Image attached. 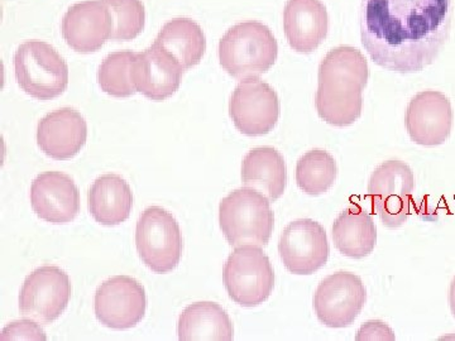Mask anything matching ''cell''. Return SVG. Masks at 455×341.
<instances>
[{
  "label": "cell",
  "instance_id": "30bf717a",
  "mask_svg": "<svg viewBox=\"0 0 455 341\" xmlns=\"http://www.w3.org/2000/svg\"><path fill=\"white\" fill-rule=\"evenodd\" d=\"M367 301V291L357 274L335 272L317 286L314 310L328 328H347L355 322Z\"/></svg>",
  "mask_w": 455,
  "mask_h": 341
},
{
  "label": "cell",
  "instance_id": "5bb4252c",
  "mask_svg": "<svg viewBox=\"0 0 455 341\" xmlns=\"http://www.w3.org/2000/svg\"><path fill=\"white\" fill-rule=\"evenodd\" d=\"M453 109L443 92L427 90L410 101L406 112V128L416 145H443L451 136Z\"/></svg>",
  "mask_w": 455,
  "mask_h": 341
},
{
  "label": "cell",
  "instance_id": "ffe728a7",
  "mask_svg": "<svg viewBox=\"0 0 455 341\" xmlns=\"http://www.w3.org/2000/svg\"><path fill=\"white\" fill-rule=\"evenodd\" d=\"M243 186L253 188L275 202L283 195L287 182L283 155L272 147H259L248 152L242 163Z\"/></svg>",
  "mask_w": 455,
  "mask_h": 341
},
{
  "label": "cell",
  "instance_id": "2e32d148",
  "mask_svg": "<svg viewBox=\"0 0 455 341\" xmlns=\"http://www.w3.org/2000/svg\"><path fill=\"white\" fill-rule=\"evenodd\" d=\"M61 31L66 44L76 52H95L112 36V20L101 0H86L68 8Z\"/></svg>",
  "mask_w": 455,
  "mask_h": 341
},
{
  "label": "cell",
  "instance_id": "9c48e42d",
  "mask_svg": "<svg viewBox=\"0 0 455 341\" xmlns=\"http://www.w3.org/2000/svg\"><path fill=\"white\" fill-rule=\"evenodd\" d=\"M70 297L68 274L61 268L44 266L33 271L20 289V313L40 324H51L64 313Z\"/></svg>",
  "mask_w": 455,
  "mask_h": 341
},
{
  "label": "cell",
  "instance_id": "f1b7e54d",
  "mask_svg": "<svg viewBox=\"0 0 455 341\" xmlns=\"http://www.w3.org/2000/svg\"><path fill=\"white\" fill-rule=\"evenodd\" d=\"M396 339L390 326L381 320H372L359 329L355 340L357 341H394Z\"/></svg>",
  "mask_w": 455,
  "mask_h": 341
},
{
  "label": "cell",
  "instance_id": "d4e9b609",
  "mask_svg": "<svg viewBox=\"0 0 455 341\" xmlns=\"http://www.w3.org/2000/svg\"><path fill=\"white\" fill-rule=\"evenodd\" d=\"M338 176L333 155L323 149L307 152L296 166V182L305 194L319 196L333 186Z\"/></svg>",
  "mask_w": 455,
  "mask_h": 341
},
{
  "label": "cell",
  "instance_id": "44dd1931",
  "mask_svg": "<svg viewBox=\"0 0 455 341\" xmlns=\"http://www.w3.org/2000/svg\"><path fill=\"white\" fill-rule=\"evenodd\" d=\"M133 195L128 182L119 175L95 179L89 193V210L101 226H114L130 218Z\"/></svg>",
  "mask_w": 455,
  "mask_h": 341
},
{
  "label": "cell",
  "instance_id": "603a6c76",
  "mask_svg": "<svg viewBox=\"0 0 455 341\" xmlns=\"http://www.w3.org/2000/svg\"><path fill=\"white\" fill-rule=\"evenodd\" d=\"M178 334L181 341H230L233 340L232 320L214 302H196L180 315Z\"/></svg>",
  "mask_w": 455,
  "mask_h": 341
},
{
  "label": "cell",
  "instance_id": "83f0119b",
  "mask_svg": "<svg viewBox=\"0 0 455 341\" xmlns=\"http://www.w3.org/2000/svg\"><path fill=\"white\" fill-rule=\"evenodd\" d=\"M0 340H38L46 341L47 335L40 325L36 324L33 320H20L11 322L3 329Z\"/></svg>",
  "mask_w": 455,
  "mask_h": 341
},
{
  "label": "cell",
  "instance_id": "4316f807",
  "mask_svg": "<svg viewBox=\"0 0 455 341\" xmlns=\"http://www.w3.org/2000/svg\"><path fill=\"white\" fill-rule=\"evenodd\" d=\"M112 20L114 41H131L145 28L146 11L142 0H101Z\"/></svg>",
  "mask_w": 455,
  "mask_h": 341
},
{
  "label": "cell",
  "instance_id": "ac0fdd59",
  "mask_svg": "<svg viewBox=\"0 0 455 341\" xmlns=\"http://www.w3.org/2000/svg\"><path fill=\"white\" fill-rule=\"evenodd\" d=\"M184 71L175 57L154 44L137 53L133 82L140 94L154 101H163L178 91Z\"/></svg>",
  "mask_w": 455,
  "mask_h": 341
},
{
  "label": "cell",
  "instance_id": "cb8c5ba5",
  "mask_svg": "<svg viewBox=\"0 0 455 341\" xmlns=\"http://www.w3.org/2000/svg\"><path fill=\"white\" fill-rule=\"evenodd\" d=\"M155 44L175 57L185 71L199 65L206 50L202 27L190 18H175L167 22Z\"/></svg>",
  "mask_w": 455,
  "mask_h": 341
},
{
  "label": "cell",
  "instance_id": "3957f363",
  "mask_svg": "<svg viewBox=\"0 0 455 341\" xmlns=\"http://www.w3.org/2000/svg\"><path fill=\"white\" fill-rule=\"evenodd\" d=\"M277 55L278 44L274 33L256 20L233 26L220 42L221 67L239 80L267 73L276 62Z\"/></svg>",
  "mask_w": 455,
  "mask_h": 341
},
{
  "label": "cell",
  "instance_id": "4fadbf2b",
  "mask_svg": "<svg viewBox=\"0 0 455 341\" xmlns=\"http://www.w3.org/2000/svg\"><path fill=\"white\" fill-rule=\"evenodd\" d=\"M278 252L284 267L291 274L309 276L324 267L331 250L322 224L313 219H299L284 227Z\"/></svg>",
  "mask_w": 455,
  "mask_h": 341
},
{
  "label": "cell",
  "instance_id": "277c9868",
  "mask_svg": "<svg viewBox=\"0 0 455 341\" xmlns=\"http://www.w3.org/2000/svg\"><path fill=\"white\" fill-rule=\"evenodd\" d=\"M269 202L267 197L250 187L238 188L221 200L220 229L230 245H267L275 224Z\"/></svg>",
  "mask_w": 455,
  "mask_h": 341
},
{
  "label": "cell",
  "instance_id": "52a82bcc",
  "mask_svg": "<svg viewBox=\"0 0 455 341\" xmlns=\"http://www.w3.org/2000/svg\"><path fill=\"white\" fill-rule=\"evenodd\" d=\"M140 258L156 274H169L178 267L182 254V236L178 220L160 206L147 208L136 227Z\"/></svg>",
  "mask_w": 455,
  "mask_h": 341
},
{
  "label": "cell",
  "instance_id": "7c38bea8",
  "mask_svg": "<svg viewBox=\"0 0 455 341\" xmlns=\"http://www.w3.org/2000/svg\"><path fill=\"white\" fill-rule=\"evenodd\" d=\"M146 309L145 289L130 276L109 278L95 293V315L101 324L114 330H127L140 324Z\"/></svg>",
  "mask_w": 455,
  "mask_h": 341
},
{
  "label": "cell",
  "instance_id": "8992f818",
  "mask_svg": "<svg viewBox=\"0 0 455 341\" xmlns=\"http://www.w3.org/2000/svg\"><path fill=\"white\" fill-rule=\"evenodd\" d=\"M228 295L244 307L263 304L275 287V274L262 248L244 245L230 254L223 272Z\"/></svg>",
  "mask_w": 455,
  "mask_h": 341
},
{
  "label": "cell",
  "instance_id": "7a4b0ae2",
  "mask_svg": "<svg viewBox=\"0 0 455 341\" xmlns=\"http://www.w3.org/2000/svg\"><path fill=\"white\" fill-rule=\"evenodd\" d=\"M370 68L361 51L339 46L329 51L319 66L315 95L317 114L334 127H348L362 115V92L367 86Z\"/></svg>",
  "mask_w": 455,
  "mask_h": 341
},
{
  "label": "cell",
  "instance_id": "8fae6325",
  "mask_svg": "<svg viewBox=\"0 0 455 341\" xmlns=\"http://www.w3.org/2000/svg\"><path fill=\"white\" fill-rule=\"evenodd\" d=\"M229 114L236 130L245 136L267 134L280 118L276 91L259 77L238 83L230 99Z\"/></svg>",
  "mask_w": 455,
  "mask_h": 341
},
{
  "label": "cell",
  "instance_id": "e0dca14e",
  "mask_svg": "<svg viewBox=\"0 0 455 341\" xmlns=\"http://www.w3.org/2000/svg\"><path fill=\"white\" fill-rule=\"evenodd\" d=\"M88 139L85 118L71 107L47 114L37 127V145L41 151L57 161L75 157Z\"/></svg>",
  "mask_w": 455,
  "mask_h": 341
},
{
  "label": "cell",
  "instance_id": "d6986e66",
  "mask_svg": "<svg viewBox=\"0 0 455 341\" xmlns=\"http://www.w3.org/2000/svg\"><path fill=\"white\" fill-rule=\"evenodd\" d=\"M283 29L293 51L313 52L328 35V11L320 0H287Z\"/></svg>",
  "mask_w": 455,
  "mask_h": 341
},
{
  "label": "cell",
  "instance_id": "ba28073f",
  "mask_svg": "<svg viewBox=\"0 0 455 341\" xmlns=\"http://www.w3.org/2000/svg\"><path fill=\"white\" fill-rule=\"evenodd\" d=\"M414 188V172L403 161H387L373 170L368 197L386 226L395 229L406 223Z\"/></svg>",
  "mask_w": 455,
  "mask_h": 341
},
{
  "label": "cell",
  "instance_id": "5b68a950",
  "mask_svg": "<svg viewBox=\"0 0 455 341\" xmlns=\"http://www.w3.org/2000/svg\"><path fill=\"white\" fill-rule=\"evenodd\" d=\"M14 71L20 89L38 100H51L68 89V66L46 42L20 44L14 55Z\"/></svg>",
  "mask_w": 455,
  "mask_h": 341
},
{
  "label": "cell",
  "instance_id": "9a60e30c",
  "mask_svg": "<svg viewBox=\"0 0 455 341\" xmlns=\"http://www.w3.org/2000/svg\"><path fill=\"white\" fill-rule=\"evenodd\" d=\"M31 205L36 215L47 223H71L80 211L79 188L65 173H41L32 182Z\"/></svg>",
  "mask_w": 455,
  "mask_h": 341
},
{
  "label": "cell",
  "instance_id": "7402d4cb",
  "mask_svg": "<svg viewBox=\"0 0 455 341\" xmlns=\"http://www.w3.org/2000/svg\"><path fill=\"white\" fill-rule=\"evenodd\" d=\"M333 241L343 256L362 259L373 252L377 243V227L370 212L361 206H350L334 221Z\"/></svg>",
  "mask_w": 455,
  "mask_h": 341
},
{
  "label": "cell",
  "instance_id": "484cf974",
  "mask_svg": "<svg viewBox=\"0 0 455 341\" xmlns=\"http://www.w3.org/2000/svg\"><path fill=\"white\" fill-rule=\"evenodd\" d=\"M137 53L118 51L110 53L99 67L98 82L106 94L114 98H128L137 92L133 82V67Z\"/></svg>",
  "mask_w": 455,
  "mask_h": 341
},
{
  "label": "cell",
  "instance_id": "f546056e",
  "mask_svg": "<svg viewBox=\"0 0 455 341\" xmlns=\"http://www.w3.org/2000/svg\"><path fill=\"white\" fill-rule=\"evenodd\" d=\"M449 305H451V313L455 316V277L451 283V289H449Z\"/></svg>",
  "mask_w": 455,
  "mask_h": 341
},
{
  "label": "cell",
  "instance_id": "6da1fadb",
  "mask_svg": "<svg viewBox=\"0 0 455 341\" xmlns=\"http://www.w3.org/2000/svg\"><path fill=\"white\" fill-rule=\"evenodd\" d=\"M451 25V0H362V44L394 73H420L433 64Z\"/></svg>",
  "mask_w": 455,
  "mask_h": 341
}]
</instances>
